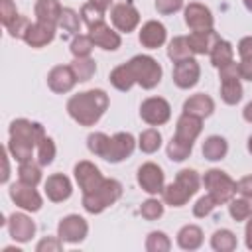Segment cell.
Wrapping results in <instances>:
<instances>
[{"instance_id":"obj_14","label":"cell","mask_w":252,"mask_h":252,"mask_svg":"<svg viewBox=\"0 0 252 252\" xmlns=\"http://www.w3.org/2000/svg\"><path fill=\"white\" fill-rule=\"evenodd\" d=\"M110 20H112V24H114L116 30L128 33V32H132L140 24V14H138V10L130 2H122V4H116L112 8Z\"/></svg>"},{"instance_id":"obj_53","label":"cell","mask_w":252,"mask_h":252,"mask_svg":"<svg viewBox=\"0 0 252 252\" xmlns=\"http://www.w3.org/2000/svg\"><path fill=\"white\" fill-rule=\"evenodd\" d=\"M236 191H238L242 197H252V175L242 177V179L236 183Z\"/></svg>"},{"instance_id":"obj_32","label":"cell","mask_w":252,"mask_h":252,"mask_svg":"<svg viewBox=\"0 0 252 252\" xmlns=\"http://www.w3.org/2000/svg\"><path fill=\"white\" fill-rule=\"evenodd\" d=\"M33 148H35L33 144L24 142V140H18V138H10V142H8V152H10L12 158H14L16 161H20V163L32 159V156H33Z\"/></svg>"},{"instance_id":"obj_22","label":"cell","mask_w":252,"mask_h":252,"mask_svg":"<svg viewBox=\"0 0 252 252\" xmlns=\"http://www.w3.org/2000/svg\"><path fill=\"white\" fill-rule=\"evenodd\" d=\"M213 110H215V100L205 93H197L183 102V112L197 118H207L213 114Z\"/></svg>"},{"instance_id":"obj_35","label":"cell","mask_w":252,"mask_h":252,"mask_svg":"<svg viewBox=\"0 0 252 252\" xmlns=\"http://www.w3.org/2000/svg\"><path fill=\"white\" fill-rule=\"evenodd\" d=\"M18 179L22 183H26V185H33L35 187L41 181V169H39V165L33 163L32 159L20 163V167H18Z\"/></svg>"},{"instance_id":"obj_15","label":"cell","mask_w":252,"mask_h":252,"mask_svg":"<svg viewBox=\"0 0 252 252\" xmlns=\"http://www.w3.org/2000/svg\"><path fill=\"white\" fill-rule=\"evenodd\" d=\"M75 83H77V77H75V71L71 69V65H57L47 73V85L57 94L69 93L75 87Z\"/></svg>"},{"instance_id":"obj_60","label":"cell","mask_w":252,"mask_h":252,"mask_svg":"<svg viewBox=\"0 0 252 252\" xmlns=\"http://www.w3.org/2000/svg\"><path fill=\"white\" fill-rule=\"evenodd\" d=\"M248 152H250V154H252V136H250V138H248Z\"/></svg>"},{"instance_id":"obj_3","label":"cell","mask_w":252,"mask_h":252,"mask_svg":"<svg viewBox=\"0 0 252 252\" xmlns=\"http://www.w3.org/2000/svg\"><path fill=\"white\" fill-rule=\"evenodd\" d=\"M122 195V185L116 179H104L98 189L91 193H83V207L87 213L98 215L106 207L114 205Z\"/></svg>"},{"instance_id":"obj_10","label":"cell","mask_w":252,"mask_h":252,"mask_svg":"<svg viewBox=\"0 0 252 252\" xmlns=\"http://www.w3.org/2000/svg\"><path fill=\"white\" fill-rule=\"evenodd\" d=\"M199 77H201V67L199 63L189 57V59H183V61H177L175 67H173V83L179 87V89H191L199 83Z\"/></svg>"},{"instance_id":"obj_46","label":"cell","mask_w":252,"mask_h":252,"mask_svg":"<svg viewBox=\"0 0 252 252\" xmlns=\"http://www.w3.org/2000/svg\"><path fill=\"white\" fill-rule=\"evenodd\" d=\"M30 26H32V22H30L26 16H18L6 30H8V33H10L12 37H16V39H24L26 32L30 30Z\"/></svg>"},{"instance_id":"obj_55","label":"cell","mask_w":252,"mask_h":252,"mask_svg":"<svg viewBox=\"0 0 252 252\" xmlns=\"http://www.w3.org/2000/svg\"><path fill=\"white\" fill-rule=\"evenodd\" d=\"M8 177H10V163H8L6 152H2V177H0V183H6Z\"/></svg>"},{"instance_id":"obj_36","label":"cell","mask_w":252,"mask_h":252,"mask_svg":"<svg viewBox=\"0 0 252 252\" xmlns=\"http://www.w3.org/2000/svg\"><path fill=\"white\" fill-rule=\"evenodd\" d=\"M138 146L144 154H154L159 150L161 146V134L156 130V128H148L140 134V140H138Z\"/></svg>"},{"instance_id":"obj_51","label":"cell","mask_w":252,"mask_h":252,"mask_svg":"<svg viewBox=\"0 0 252 252\" xmlns=\"http://www.w3.org/2000/svg\"><path fill=\"white\" fill-rule=\"evenodd\" d=\"M219 77H220V81H222V79H234V77H238V79H240L238 63L230 61V63H226V65L219 67Z\"/></svg>"},{"instance_id":"obj_7","label":"cell","mask_w":252,"mask_h":252,"mask_svg":"<svg viewBox=\"0 0 252 252\" xmlns=\"http://www.w3.org/2000/svg\"><path fill=\"white\" fill-rule=\"evenodd\" d=\"M87 232H89V224L79 215H67V217H63L61 222H59V226H57V236L63 242H71V244L83 242L85 236H87Z\"/></svg>"},{"instance_id":"obj_27","label":"cell","mask_w":252,"mask_h":252,"mask_svg":"<svg viewBox=\"0 0 252 252\" xmlns=\"http://www.w3.org/2000/svg\"><path fill=\"white\" fill-rule=\"evenodd\" d=\"M228 152V144L222 136H209L205 142H203V156L205 159L209 161H219L226 156Z\"/></svg>"},{"instance_id":"obj_23","label":"cell","mask_w":252,"mask_h":252,"mask_svg":"<svg viewBox=\"0 0 252 252\" xmlns=\"http://www.w3.org/2000/svg\"><path fill=\"white\" fill-rule=\"evenodd\" d=\"M165 41V28L163 24L152 20V22H146L140 30V43L148 49H158L161 47Z\"/></svg>"},{"instance_id":"obj_25","label":"cell","mask_w":252,"mask_h":252,"mask_svg":"<svg viewBox=\"0 0 252 252\" xmlns=\"http://www.w3.org/2000/svg\"><path fill=\"white\" fill-rule=\"evenodd\" d=\"M61 4L57 0H37L35 2V18L41 24H47L51 28L59 26V18H61Z\"/></svg>"},{"instance_id":"obj_48","label":"cell","mask_w":252,"mask_h":252,"mask_svg":"<svg viewBox=\"0 0 252 252\" xmlns=\"http://www.w3.org/2000/svg\"><path fill=\"white\" fill-rule=\"evenodd\" d=\"M215 207H217V201L207 193L205 197H201V199L193 205V215H195V217H199V219H201V217H207Z\"/></svg>"},{"instance_id":"obj_37","label":"cell","mask_w":252,"mask_h":252,"mask_svg":"<svg viewBox=\"0 0 252 252\" xmlns=\"http://www.w3.org/2000/svg\"><path fill=\"white\" fill-rule=\"evenodd\" d=\"M169 248H171V242L163 232L154 230L148 234V238H146V250L148 252H167Z\"/></svg>"},{"instance_id":"obj_6","label":"cell","mask_w":252,"mask_h":252,"mask_svg":"<svg viewBox=\"0 0 252 252\" xmlns=\"http://www.w3.org/2000/svg\"><path fill=\"white\" fill-rule=\"evenodd\" d=\"M140 116L150 126H161L171 116V106L161 96H150L140 104Z\"/></svg>"},{"instance_id":"obj_57","label":"cell","mask_w":252,"mask_h":252,"mask_svg":"<svg viewBox=\"0 0 252 252\" xmlns=\"http://www.w3.org/2000/svg\"><path fill=\"white\" fill-rule=\"evenodd\" d=\"M91 4H94L98 10H102V12H106L108 8H110V4H112V0H91Z\"/></svg>"},{"instance_id":"obj_39","label":"cell","mask_w":252,"mask_h":252,"mask_svg":"<svg viewBox=\"0 0 252 252\" xmlns=\"http://www.w3.org/2000/svg\"><path fill=\"white\" fill-rule=\"evenodd\" d=\"M81 20L87 24V28H93V26L104 22V12L98 10L94 4L87 2V4H83V8H81Z\"/></svg>"},{"instance_id":"obj_47","label":"cell","mask_w":252,"mask_h":252,"mask_svg":"<svg viewBox=\"0 0 252 252\" xmlns=\"http://www.w3.org/2000/svg\"><path fill=\"white\" fill-rule=\"evenodd\" d=\"M16 18H18V10L14 0H0V22L8 28Z\"/></svg>"},{"instance_id":"obj_61","label":"cell","mask_w":252,"mask_h":252,"mask_svg":"<svg viewBox=\"0 0 252 252\" xmlns=\"http://www.w3.org/2000/svg\"><path fill=\"white\" fill-rule=\"evenodd\" d=\"M248 199V203H250V209H252V197H246Z\"/></svg>"},{"instance_id":"obj_4","label":"cell","mask_w":252,"mask_h":252,"mask_svg":"<svg viewBox=\"0 0 252 252\" xmlns=\"http://www.w3.org/2000/svg\"><path fill=\"white\" fill-rule=\"evenodd\" d=\"M205 189L209 191V195L217 201V205H224L230 203V199L236 195V183L230 179L228 173L220 171V169H209L203 177Z\"/></svg>"},{"instance_id":"obj_12","label":"cell","mask_w":252,"mask_h":252,"mask_svg":"<svg viewBox=\"0 0 252 252\" xmlns=\"http://www.w3.org/2000/svg\"><path fill=\"white\" fill-rule=\"evenodd\" d=\"M75 179H77L83 193H91V191L98 189L100 183L104 181L100 169L91 161H79L75 165Z\"/></svg>"},{"instance_id":"obj_34","label":"cell","mask_w":252,"mask_h":252,"mask_svg":"<svg viewBox=\"0 0 252 252\" xmlns=\"http://www.w3.org/2000/svg\"><path fill=\"white\" fill-rule=\"evenodd\" d=\"M71 69L75 71V77L79 83H87L94 75L96 63L91 57H75V61L71 63Z\"/></svg>"},{"instance_id":"obj_13","label":"cell","mask_w":252,"mask_h":252,"mask_svg":"<svg viewBox=\"0 0 252 252\" xmlns=\"http://www.w3.org/2000/svg\"><path fill=\"white\" fill-rule=\"evenodd\" d=\"M138 183L150 195L161 193L163 191V171H161V167L152 163V161L140 165V169H138Z\"/></svg>"},{"instance_id":"obj_42","label":"cell","mask_w":252,"mask_h":252,"mask_svg":"<svg viewBox=\"0 0 252 252\" xmlns=\"http://www.w3.org/2000/svg\"><path fill=\"white\" fill-rule=\"evenodd\" d=\"M94 47V41L91 39V35H77L71 41V53L73 57H89L91 51Z\"/></svg>"},{"instance_id":"obj_19","label":"cell","mask_w":252,"mask_h":252,"mask_svg":"<svg viewBox=\"0 0 252 252\" xmlns=\"http://www.w3.org/2000/svg\"><path fill=\"white\" fill-rule=\"evenodd\" d=\"M213 22L215 20H213L211 10L207 6H203V4L193 2V4H189L185 8V24L193 32H197V30H211L213 28Z\"/></svg>"},{"instance_id":"obj_30","label":"cell","mask_w":252,"mask_h":252,"mask_svg":"<svg viewBox=\"0 0 252 252\" xmlns=\"http://www.w3.org/2000/svg\"><path fill=\"white\" fill-rule=\"evenodd\" d=\"M211 246L217 252H232L236 248V236L228 228H220L211 236Z\"/></svg>"},{"instance_id":"obj_21","label":"cell","mask_w":252,"mask_h":252,"mask_svg":"<svg viewBox=\"0 0 252 252\" xmlns=\"http://www.w3.org/2000/svg\"><path fill=\"white\" fill-rule=\"evenodd\" d=\"M219 33L211 28V30H197V32H191L187 35V43L191 47L193 53L197 55H205V53H211V49L215 47V43L219 41Z\"/></svg>"},{"instance_id":"obj_5","label":"cell","mask_w":252,"mask_h":252,"mask_svg":"<svg viewBox=\"0 0 252 252\" xmlns=\"http://www.w3.org/2000/svg\"><path fill=\"white\" fill-rule=\"evenodd\" d=\"M132 73H134V79L136 83L142 87V89H154L159 85L161 81V67L159 63L150 57V55H136L128 61Z\"/></svg>"},{"instance_id":"obj_50","label":"cell","mask_w":252,"mask_h":252,"mask_svg":"<svg viewBox=\"0 0 252 252\" xmlns=\"http://www.w3.org/2000/svg\"><path fill=\"white\" fill-rule=\"evenodd\" d=\"M183 8V0H156V10L163 16H169Z\"/></svg>"},{"instance_id":"obj_59","label":"cell","mask_w":252,"mask_h":252,"mask_svg":"<svg viewBox=\"0 0 252 252\" xmlns=\"http://www.w3.org/2000/svg\"><path fill=\"white\" fill-rule=\"evenodd\" d=\"M244 6H246L248 12H252V0H244Z\"/></svg>"},{"instance_id":"obj_41","label":"cell","mask_w":252,"mask_h":252,"mask_svg":"<svg viewBox=\"0 0 252 252\" xmlns=\"http://www.w3.org/2000/svg\"><path fill=\"white\" fill-rule=\"evenodd\" d=\"M228 213L234 220H246L250 215H252V209H250V203L246 197L242 199H230V205H228Z\"/></svg>"},{"instance_id":"obj_45","label":"cell","mask_w":252,"mask_h":252,"mask_svg":"<svg viewBox=\"0 0 252 252\" xmlns=\"http://www.w3.org/2000/svg\"><path fill=\"white\" fill-rule=\"evenodd\" d=\"M140 215L146 219V220H156L163 215V205L158 201V199H148L142 203L140 207Z\"/></svg>"},{"instance_id":"obj_8","label":"cell","mask_w":252,"mask_h":252,"mask_svg":"<svg viewBox=\"0 0 252 252\" xmlns=\"http://www.w3.org/2000/svg\"><path fill=\"white\" fill-rule=\"evenodd\" d=\"M132 152H134V136L128 132H118L110 138L102 159H106L110 163H118V161H124L126 158H130Z\"/></svg>"},{"instance_id":"obj_17","label":"cell","mask_w":252,"mask_h":252,"mask_svg":"<svg viewBox=\"0 0 252 252\" xmlns=\"http://www.w3.org/2000/svg\"><path fill=\"white\" fill-rule=\"evenodd\" d=\"M8 232H10V236L14 240L28 242L35 234V222L24 213H14L8 219Z\"/></svg>"},{"instance_id":"obj_28","label":"cell","mask_w":252,"mask_h":252,"mask_svg":"<svg viewBox=\"0 0 252 252\" xmlns=\"http://www.w3.org/2000/svg\"><path fill=\"white\" fill-rule=\"evenodd\" d=\"M110 83H112L114 89H118V91H122V93L130 91L132 85L136 83L130 65L126 63V65H118L116 69H112V73H110Z\"/></svg>"},{"instance_id":"obj_38","label":"cell","mask_w":252,"mask_h":252,"mask_svg":"<svg viewBox=\"0 0 252 252\" xmlns=\"http://www.w3.org/2000/svg\"><path fill=\"white\" fill-rule=\"evenodd\" d=\"M191 150H193L191 144H185V142H179V140L171 138V142L167 144V158L171 161H183V159L189 158Z\"/></svg>"},{"instance_id":"obj_33","label":"cell","mask_w":252,"mask_h":252,"mask_svg":"<svg viewBox=\"0 0 252 252\" xmlns=\"http://www.w3.org/2000/svg\"><path fill=\"white\" fill-rule=\"evenodd\" d=\"M191 47H189V43H187V37H173L171 41H169V45H167V57L173 61V63H177V61H183V59H189L191 57Z\"/></svg>"},{"instance_id":"obj_43","label":"cell","mask_w":252,"mask_h":252,"mask_svg":"<svg viewBox=\"0 0 252 252\" xmlns=\"http://www.w3.org/2000/svg\"><path fill=\"white\" fill-rule=\"evenodd\" d=\"M108 142H110V138H108L106 134H102V132H94V134H91V136L87 138L89 150H91L94 156H98V158L104 156V152H106V148H108Z\"/></svg>"},{"instance_id":"obj_44","label":"cell","mask_w":252,"mask_h":252,"mask_svg":"<svg viewBox=\"0 0 252 252\" xmlns=\"http://www.w3.org/2000/svg\"><path fill=\"white\" fill-rule=\"evenodd\" d=\"M55 158V144L51 138H43L39 144H37V161L39 165H49Z\"/></svg>"},{"instance_id":"obj_40","label":"cell","mask_w":252,"mask_h":252,"mask_svg":"<svg viewBox=\"0 0 252 252\" xmlns=\"http://www.w3.org/2000/svg\"><path fill=\"white\" fill-rule=\"evenodd\" d=\"M79 16L81 14H77L75 10L63 8L61 10V18H59V28H63L69 33H77L79 32V26H81V18Z\"/></svg>"},{"instance_id":"obj_20","label":"cell","mask_w":252,"mask_h":252,"mask_svg":"<svg viewBox=\"0 0 252 252\" xmlns=\"http://www.w3.org/2000/svg\"><path fill=\"white\" fill-rule=\"evenodd\" d=\"M89 35H91V39L94 41V45H98V47H102V49H106V51H114V49H118L120 43H122L120 35H118L116 32H112L110 26H106L104 22H102V24H96V26H93V28H89Z\"/></svg>"},{"instance_id":"obj_52","label":"cell","mask_w":252,"mask_h":252,"mask_svg":"<svg viewBox=\"0 0 252 252\" xmlns=\"http://www.w3.org/2000/svg\"><path fill=\"white\" fill-rule=\"evenodd\" d=\"M240 61H252V37H242L238 43Z\"/></svg>"},{"instance_id":"obj_11","label":"cell","mask_w":252,"mask_h":252,"mask_svg":"<svg viewBox=\"0 0 252 252\" xmlns=\"http://www.w3.org/2000/svg\"><path fill=\"white\" fill-rule=\"evenodd\" d=\"M10 138H18V140H24V142L37 146L45 138V132H43L41 124L26 120V118H18L10 124Z\"/></svg>"},{"instance_id":"obj_56","label":"cell","mask_w":252,"mask_h":252,"mask_svg":"<svg viewBox=\"0 0 252 252\" xmlns=\"http://www.w3.org/2000/svg\"><path fill=\"white\" fill-rule=\"evenodd\" d=\"M246 246L252 250V217H248V222H246Z\"/></svg>"},{"instance_id":"obj_54","label":"cell","mask_w":252,"mask_h":252,"mask_svg":"<svg viewBox=\"0 0 252 252\" xmlns=\"http://www.w3.org/2000/svg\"><path fill=\"white\" fill-rule=\"evenodd\" d=\"M238 69H240V79L252 81V61H240Z\"/></svg>"},{"instance_id":"obj_9","label":"cell","mask_w":252,"mask_h":252,"mask_svg":"<svg viewBox=\"0 0 252 252\" xmlns=\"http://www.w3.org/2000/svg\"><path fill=\"white\" fill-rule=\"evenodd\" d=\"M10 199H12L18 207H22L24 211L35 213V211L41 209V195L35 191L33 185H26V183H22V181H18V183H14V185L10 187Z\"/></svg>"},{"instance_id":"obj_24","label":"cell","mask_w":252,"mask_h":252,"mask_svg":"<svg viewBox=\"0 0 252 252\" xmlns=\"http://www.w3.org/2000/svg\"><path fill=\"white\" fill-rule=\"evenodd\" d=\"M55 37V28L47 26V24H41V22H35L30 26V30L26 32L24 35V41L30 45V47H43L47 43H51Z\"/></svg>"},{"instance_id":"obj_16","label":"cell","mask_w":252,"mask_h":252,"mask_svg":"<svg viewBox=\"0 0 252 252\" xmlns=\"http://www.w3.org/2000/svg\"><path fill=\"white\" fill-rule=\"evenodd\" d=\"M203 130V118H197V116H191V114H181L179 120H177V126H175V140L179 142H185V144H191L197 140V136L201 134Z\"/></svg>"},{"instance_id":"obj_49","label":"cell","mask_w":252,"mask_h":252,"mask_svg":"<svg viewBox=\"0 0 252 252\" xmlns=\"http://www.w3.org/2000/svg\"><path fill=\"white\" fill-rule=\"evenodd\" d=\"M61 248H63V240L59 236H47V238L39 240L35 246L37 252H59Z\"/></svg>"},{"instance_id":"obj_26","label":"cell","mask_w":252,"mask_h":252,"mask_svg":"<svg viewBox=\"0 0 252 252\" xmlns=\"http://www.w3.org/2000/svg\"><path fill=\"white\" fill-rule=\"evenodd\" d=\"M177 244L183 250H197L203 244V230L197 224H185L177 232Z\"/></svg>"},{"instance_id":"obj_31","label":"cell","mask_w":252,"mask_h":252,"mask_svg":"<svg viewBox=\"0 0 252 252\" xmlns=\"http://www.w3.org/2000/svg\"><path fill=\"white\" fill-rule=\"evenodd\" d=\"M209 55H211V63H213L215 67H222V65H226V63L232 61L234 51H232V45H230L228 41L219 39V41L215 43V47L211 49Z\"/></svg>"},{"instance_id":"obj_58","label":"cell","mask_w":252,"mask_h":252,"mask_svg":"<svg viewBox=\"0 0 252 252\" xmlns=\"http://www.w3.org/2000/svg\"><path fill=\"white\" fill-rule=\"evenodd\" d=\"M242 116H244V120H246V122H252V100H250V102L244 106Z\"/></svg>"},{"instance_id":"obj_18","label":"cell","mask_w":252,"mask_h":252,"mask_svg":"<svg viewBox=\"0 0 252 252\" xmlns=\"http://www.w3.org/2000/svg\"><path fill=\"white\" fill-rule=\"evenodd\" d=\"M71 193H73V185H71V181H69L67 175L53 173V175L47 177V181H45V195H47L49 201L61 203V201L69 199Z\"/></svg>"},{"instance_id":"obj_29","label":"cell","mask_w":252,"mask_h":252,"mask_svg":"<svg viewBox=\"0 0 252 252\" xmlns=\"http://www.w3.org/2000/svg\"><path fill=\"white\" fill-rule=\"evenodd\" d=\"M220 98L226 104H236L242 98V85H240V79L238 77H234V79H222L220 81Z\"/></svg>"},{"instance_id":"obj_2","label":"cell","mask_w":252,"mask_h":252,"mask_svg":"<svg viewBox=\"0 0 252 252\" xmlns=\"http://www.w3.org/2000/svg\"><path fill=\"white\" fill-rule=\"evenodd\" d=\"M199 185H201V179L195 169H181L177 173L175 181L169 183L167 187H163V191H161L163 201L171 207H183L199 191Z\"/></svg>"},{"instance_id":"obj_1","label":"cell","mask_w":252,"mask_h":252,"mask_svg":"<svg viewBox=\"0 0 252 252\" xmlns=\"http://www.w3.org/2000/svg\"><path fill=\"white\" fill-rule=\"evenodd\" d=\"M108 108V94L102 89H91L69 98L67 112L81 126H93Z\"/></svg>"}]
</instances>
